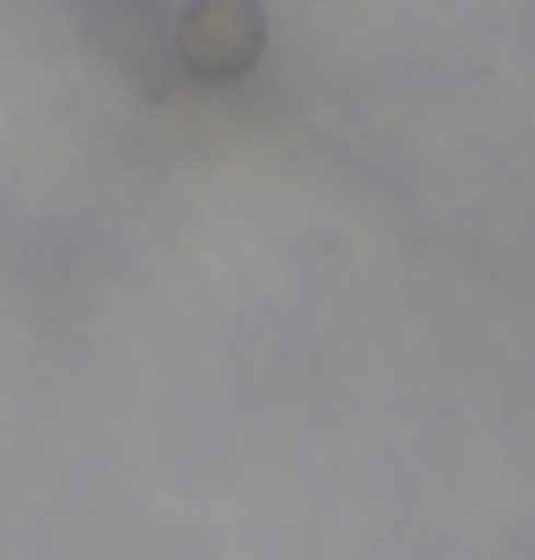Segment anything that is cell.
<instances>
[{
    "label": "cell",
    "instance_id": "6da1fadb",
    "mask_svg": "<svg viewBox=\"0 0 535 560\" xmlns=\"http://www.w3.org/2000/svg\"><path fill=\"white\" fill-rule=\"evenodd\" d=\"M266 15L259 0H183L175 15V55L200 84H233L259 66Z\"/></svg>",
    "mask_w": 535,
    "mask_h": 560
}]
</instances>
